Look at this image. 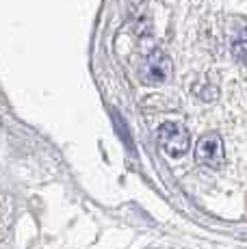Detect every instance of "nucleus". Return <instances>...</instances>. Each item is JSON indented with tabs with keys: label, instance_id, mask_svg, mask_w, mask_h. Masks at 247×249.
<instances>
[{
	"label": "nucleus",
	"instance_id": "obj_1",
	"mask_svg": "<svg viewBox=\"0 0 247 249\" xmlns=\"http://www.w3.org/2000/svg\"><path fill=\"white\" fill-rule=\"evenodd\" d=\"M159 143L169 156H182L189 150V132L176 122H165L159 128Z\"/></svg>",
	"mask_w": 247,
	"mask_h": 249
},
{
	"label": "nucleus",
	"instance_id": "obj_2",
	"mask_svg": "<svg viewBox=\"0 0 247 249\" xmlns=\"http://www.w3.org/2000/svg\"><path fill=\"white\" fill-rule=\"evenodd\" d=\"M169 71H172V63H169L167 54L160 50H154L143 59L139 74L145 85H163L169 78Z\"/></svg>",
	"mask_w": 247,
	"mask_h": 249
},
{
	"label": "nucleus",
	"instance_id": "obj_3",
	"mask_svg": "<svg viewBox=\"0 0 247 249\" xmlns=\"http://www.w3.org/2000/svg\"><path fill=\"white\" fill-rule=\"evenodd\" d=\"M195 159L197 162L206 167H219L223 162V143L219 135H206L197 141L195 145Z\"/></svg>",
	"mask_w": 247,
	"mask_h": 249
},
{
	"label": "nucleus",
	"instance_id": "obj_4",
	"mask_svg": "<svg viewBox=\"0 0 247 249\" xmlns=\"http://www.w3.org/2000/svg\"><path fill=\"white\" fill-rule=\"evenodd\" d=\"M232 50H234V56L239 61H243L247 63V28L239 33V37L234 39V46H232Z\"/></svg>",
	"mask_w": 247,
	"mask_h": 249
}]
</instances>
